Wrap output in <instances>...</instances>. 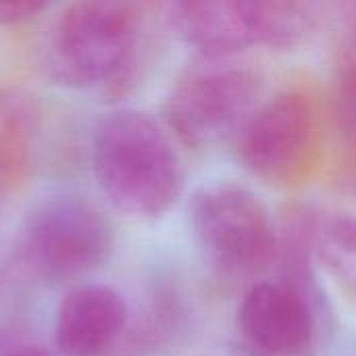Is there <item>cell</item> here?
I'll return each instance as SVG.
<instances>
[{"label": "cell", "mask_w": 356, "mask_h": 356, "mask_svg": "<svg viewBox=\"0 0 356 356\" xmlns=\"http://www.w3.org/2000/svg\"><path fill=\"white\" fill-rule=\"evenodd\" d=\"M52 0H0L2 23H23L38 17Z\"/></svg>", "instance_id": "12"}, {"label": "cell", "mask_w": 356, "mask_h": 356, "mask_svg": "<svg viewBox=\"0 0 356 356\" xmlns=\"http://www.w3.org/2000/svg\"><path fill=\"white\" fill-rule=\"evenodd\" d=\"M138 0H71L46 48V69L65 88L86 92L125 90L142 56Z\"/></svg>", "instance_id": "2"}, {"label": "cell", "mask_w": 356, "mask_h": 356, "mask_svg": "<svg viewBox=\"0 0 356 356\" xmlns=\"http://www.w3.org/2000/svg\"><path fill=\"white\" fill-rule=\"evenodd\" d=\"M204 58L175 81L165 100L167 129L190 148L236 140L261 96L254 71L227 58Z\"/></svg>", "instance_id": "4"}, {"label": "cell", "mask_w": 356, "mask_h": 356, "mask_svg": "<svg viewBox=\"0 0 356 356\" xmlns=\"http://www.w3.org/2000/svg\"><path fill=\"white\" fill-rule=\"evenodd\" d=\"M171 15L179 35L211 58L273 44L267 0H171Z\"/></svg>", "instance_id": "8"}, {"label": "cell", "mask_w": 356, "mask_h": 356, "mask_svg": "<svg viewBox=\"0 0 356 356\" xmlns=\"http://www.w3.org/2000/svg\"><path fill=\"white\" fill-rule=\"evenodd\" d=\"M8 356H52L48 350L44 348H38V346H25V348H19L15 353H10Z\"/></svg>", "instance_id": "13"}, {"label": "cell", "mask_w": 356, "mask_h": 356, "mask_svg": "<svg viewBox=\"0 0 356 356\" xmlns=\"http://www.w3.org/2000/svg\"><path fill=\"white\" fill-rule=\"evenodd\" d=\"M40 131L38 100L17 88L0 90V194L15 192L29 177Z\"/></svg>", "instance_id": "10"}, {"label": "cell", "mask_w": 356, "mask_h": 356, "mask_svg": "<svg viewBox=\"0 0 356 356\" xmlns=\"http://www.w3.org/2000/svg\"><path fill=\"white\" fill-rule=\"evenodd\" d=\"M127 305L104 284H86L71 290L56 315V346L65 356L102 355L123 332Z\"/></svg>", "instance_id": "9"}, {"label": "cell", "mask_w": 356, "mask_h": 356, "mask_svg": "<svg viewBox=\"0 0 356 356\" xmlns=\"http://www.w3.org/2000/svg\"><path fill=\"white\" fill-rule=\"evenodd\" d=\"M334 117L342 136L356 146V63L342 71L336 83Z\"/></svg>", "instance_id": "11"}, {"label": "cell", "mask_w": 356, "mask_h": 356, "mask_svg": "<svg viewBox=\"0 0 356 356\" xmlns=\"http://www.w3.org/2000/svg\"><path fill=\"white\" fill-rule=\"evenodd\" d=\"M23 246L29 263L52 280H71L102 267L115 246L108 217L86 198L56 194L27 217Z\"/></svg>", "instance_id": "6"}, {"label": "cell", "mask_w": 356, "mask_h": 356, "mask_svg": "<svg viewBox=\"0 0 356 356\" xmlns=\"http://www.w3.org/2000/svg\"><path fill=\"white\" fill-rule=\"evenodd\" d=\"M323 142L317 100L292 90L257 106L236 136V152L254 177L271 186L294 188L317 173Z\"/></svg>", "instance_id": "3"}, {"label": "cell", "mask_w": 356, "mask_h": 356, "mask_svg": "<svg viewBox=\"0 0 356 356\" xmlns=\"http://www.w3.org/2000/svg\"><path fill=\"white\" fill-rule=\"evenodd\" d=\"M236 323L261 356H311L325 323V307L323 298L273 277L246 290Z\"/></svg>", "instance_id": "7"}, {"label": "cell", "mask_w": 356, "mask_h": 356, "mask_svg": "<svg viewBox=\"0 0 356 356\" xmlns=\"http://www.w3.org/2000/svg\"><path fill=\"white\" fill-rule=\"evenodd\" d=\"M142 111L104 115L90 144L92 173L113 207L136 219H159L184 192V167L169 136Z\"/></svg>", "instance_id": "1"}, {"label": "cell", "mask_w": 356, "mask_h": 356, "mask_svg": "<svg viewBox=\"0 0 356 356\" xmlns=\"http://www.w3.org/2000/svg\"><path fill=\"white\" fill-rule=\"evenodd\" d=\"M192 234L204 257L234 275L271 267L275 252V219L248 188L213 184L200 188L190 202Z\"/></svg>", "instance_id": "5"}]
</instances>
